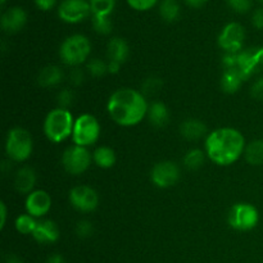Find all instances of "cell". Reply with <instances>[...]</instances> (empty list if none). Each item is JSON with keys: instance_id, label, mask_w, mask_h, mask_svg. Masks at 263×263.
I'll return each mask as SVG.
<instances>
[{"instance_id": "obj_1", "label": "cell", "mask_w": 263, "mask_h": 263, "mask_svg": "<svg viewBox=\"0 0 263 263\" xmlns=\"http://www.w3.org/2000/svg\"><path fill=\"white\" fill-rule=\"evenodd\" d=\"M148 103L140 91L122 87L110 95L107 109L110 118L123 127L139 125L148 115Z\"/></svg>"}, {"instance_id": "obj_2", "label": "cell", "mask_w": 263, "mask_h": 263, "mask_svg": "<svg viewBox=\"0 0 263 263\" xmlns=\"http://www.w3.org/2000/svg\"><path fill=\"white\" fill-rule=\"evenodd\" d=\"M205 153L213 163L230 166L235 163L246 151L244 136L233 127H221L205 138Z\"/></svg>"}, {"instance_id": "obj_3", "label": "cell", "mask_w": 263, "mask_h": 263, "mask_svg": "<svg viewBox=\"0 0 263 263\" xmlns=\"http://www.w3.org/2000/svg\"><path fill=\"white\" fill-rule=\"evenodd\" d=\"M74 120L68 109L55 108L50 110L44 121V133L51 143H62L73 133Z\"/></svg>"}, {"instance_id": "obj_4", "label": "cell", "mask_w": 263, "mask_h": 263, "mask_svg": "<svg viewBox=\"0 0 263 263\" xmlns=\"http://www.w3.org/2000/svg\"><path fill=\"white\" fill-rule=\"evenodd\" d=\"M91 51L90 40L84 35L68 36L59 48V57L66 66L80 67L87 61Z\"/></svg>"}, {"instance_id": "obj_5", "label": "cell", "mask_w": 263, "mask_h": 263, "mask_svg": "<svg viewBox=\"0 0 263 263\" xmlns=\"http://www.w3.org/2000/svg\"><path fill=\"white\" fill-rule=\"evenodd\" d=\"M32 136L26 128L13 127L5 140V153L13 162H25L32 153Z\"/></svg>"}, {"instance_id": "obj_6", "label": "cell", "mask_w": 263, "mask_h": 263, "mask_svg": "<svg viewBox=\"0 0 263 263\" xmlns=\"http://www.w3.org/2000/svg\"><path fill=\"white\" fill-rule=\"evenodd\" d=\"M100 136V125L92 115H82L74 120L72 140L74 145L87 146L92 145L98 141Z\"/></svg>"}, {"instance_id": "obj_7", "label": "cell", "mask_w": 263, "mask_h": 263, "mask_svg": "<svg viewBox=\"0 0 263 263\" xmlns=\"http://www.w3.org/2000/svg\"><path fill=\"white\" fill-rule=\"evenodd\" d=\"M258 210L249 203H236L229 211L228 222L234 230L249 231L258 225Z\"/></svg>"}, {"instance_id": "obj_8", "label": "cell", "mask_w": 263, "mask_h": 263, "mask_svg": "<svg viewBox=\"0 0 263 263\" xmlns=\"http://www.w3.org/2000/svg\"><path fill=\"white\" fill-rule=\"evenodd\" d=\"M92 156L87 148L80 145H72L64 151L62 156V164L68 174L81 175L86 171L91 164Z\"/></svg>"}, {"instance_id": "obj_9", "label": "cell", "mask_w": 263, "mask_h": 263, "mask_svg": "<svg viewBox=\"0 0 263 263\" xmlns=\"http://www.w3.org/2000/svg\"><path fill=\"white\" fill-rule=\"evenodd\" d=\"M246 31L238 22H230L222 28L218 35V45L225 53H239L243 50Z\"/></svg>"}, {"instance_id": "obj_10", "label": "cell", "mask_w": 263, "mask_h": 263, "mask_svg": "<svg viewBox=\"0 0 263 263\" xmlns=\"http://www.w3.org/2000/svg\"><path fill=\"white\" fill-rule=\"evenodd\" d=\"M69 203L74 210L80 212H92L99 204V195L92 187L79 185L69 192Z\"/></svg>"}, {"instance_id": "obj_11", "label": "cell", "mask_w": 263, "mask_h": 263, "mask_svg": "<svg viewBox=\"0 0 263 263\" xmlns=\"http://www.w3.org/2000/svg\"><path fill=\"white\" fill-rule=\"evenodd\" d=\"M180 179V168L171 161L157 163L151 171V180L156 186L167 189L177 184Z\"/></svg>"}, {"instance_id": "obj_12", "label": "cell", "mask_w": 263, "mask_h": 263, "mask_svg": "<svg viewBox=\"0 0 263 263\" xmlns=\"http://www.w3.org/2000/svg\"><path fill=\"white\" fill-rule=\"evenodd\" d=\"M91 13L87 0H63L58 7V15L63 22L79 23Z\"/></svg>"}, {"instance_id": "obj_13", "label": "cell", "mask_w": 263, "mask_h": 263, "mask_svg": "<svg viewBox=\"0 0 263 263\" xmlns=\"http://www.w3.org/2000/svg\"><path fill=\"white\" fill-rule=\"evenodd\" d=\"M51 208V198L45 190H33L26 198V211L32 217L45 216Z\"/></svg>"}, {"instance_id": "obj_14", "label": "cell", "mask_w": 263, "mask_h": 263, "mask_svg": "<svg viewBox=\"0 0 263 263\" xmlns=\"http://www.w3.org/2000/svg\"><path fill=\"white\" fill-rule=\"evenodd\" d=\"M2 28L7 33H15L25 27L27 14L20 7H13L5 10L2 15Z\"/></svg>"}, {"instance_id": "obj_15", "label": "cell", "mask_w": 263, "mask_h": 263, "mask_svg": "<svg viewBox=\"0 0 263 263\" xmlns=\"http://www.w3.org/2000/svg\"><path fill=\"white\" fill-rule=\"evenodd\" d=\"M59 235H61V231H59L58 225L51 220L37 221V225L32 233V238L39 244L55 243L59 239Z\"/></svg>"}, {"instance_id": "obj_16", "label": "cell", "mask_w": 263, "mask_h": 263, "mask_svg": "<svg viewBox=\"0 0 263 263\" xmlns=\"http://www.w3.org/2000/svg\"><path fill=\"white\" fill-rule=\"evenodd\" d=\"M36 185V172L31 167H21L14 175V187L20 194H30Z\"/></svg>"}, {"instance_id": "obj_17", "label": "cell", "mask_w": 263, "mask_h": 263, "mask_svg": "<svg viewBox=\"0 0 263 263\" xmlns=\"http://www.w3.org/2000/svg\"><path fill=\"white\" fill-rule=\"evenodd\" d=\"M207 133V126L197 118H189L185 120L184 122L180 125V134L186 140H199Z\"/></svg>"}, {"instance_id": "obj_18", "label": "cell", "mask_w": 263, "mask_h": 263, "mask_svg": "<svg viewBox=\"0 0 263 263\" xmlns=\"http://www.w3.org/2000/svg\"><path fill=\"white\" fill-rule=\"evenodd\" d=\"M246 81L241 72L236 68L225 69L221 77V89L226 94H235Z\"/></svg>"}, {"instance_id": "obj_19", "label": "cell", "mask_w": 263, "mask_h": 263, "mask_svg": "<svg viewBox=\"0 0 263 263\" xmlns=\"http://www.w3.org/2000/svg\"><path fill=\"white\" fill-rule=\"evenodd\" d=\"M107 55L109 61L118 62V63H125L130 55V48L128 44L121 37L110 39L107 46Z\"/></svg>"}, {"instance_id": "obj_20", "label": "cell", "mask_w": 263, "mask_h": 263, "mask_svg": "<svg viewBox=\"0 0 263 263\" xmlns=\"http://www.w3.org/2000/svg\"><path fill=\"white\" fill-rule=\"evenodd\" d=\"M148 120L152 126L157 128L164 127L170 121V112L166 104L162 102H154L148 108Z\"/></svg>"}, {"instance_id": "obj_21", "label": "cell", "mask_w": 263, "mask_h": 263, "mask_svg": "<svg viewBox=\"0 0 263 263\" xmlns=\"http://www.w3.org/2000/svg\"><path fill=\"white\" fill-rule=\"evenodd\" d=\"M63 80V71L58 66H46L40 71L37 82L43 87H54Z\"/></svg>"}, {"instance_id": "obj_22", "label": "cell", "mask_w": 263, "mask_h": 263, "mask_svg": "<svg viewBox=\"0 0 263 263\" xmlns=\"http://www.w3.org/2000/svg\"><path fill=\"white\" fill-rule=\"evenodd\" d=\"M92 161L100 168H110L116 163V153L109 146H99L92 153Z\"/></svg>"}, {"instance_id": "obj_23", "label": "cell", "mask_w": 263, "mask_h": 263, "mask_svg": "<svg viewBox=\"0 0 263 263\" xmlns=\"http://www.w3.org/2000/svg\"><path fill=\"white\" fill-rule=\"evenodd\" d=\"M244 158L252 166L263 164V140H253L246 146Z\"/></svg>"}, {"instance_id": "obj_24", "label": "cell", "mask_w": 263, "mask_h": 263, "mask_svg": "<svg viewBox=\"0 0 263 263\" xmlns=\"http://www.w3.org/2000/svg\"><path fill=\"white\" fill-rule=\"evenodd\" d=\"M159 14L166 22H175L180 17V5L176 0H162Z\"/></svg>"}, {"instance_id": "obj_25", "label": "cell", "mask_w": 263, "mask_h": 263, "mask_svg": "<svg viewBox=\"0 0 263 263\" xmlns=\"http://www.w3.org/2000/svg\"><path fill=\"white\" fill-rule=\"evenodd\" d=\"M204 159H205L204 152L200 151V149L194 148L186 152V154H185L184 158H182V163H184V166L186 167L187 170L194 171V170L200 168V167L203 166Z\"/></svg>"}, {"instance_id": "obj_26", "label": "cell", "mask_w": 263, "mask_h": 263, "mask_svg": "<svg viewBox=\"0 0 263 263\" xmlns=\"http://www.w3.org/2000/svg\"><path fill=\"white\" fill-rule=\"evenodd\" d=\"M92 17H109L116 5V0H89Z\"/></svg>"}, {"instance_id": "obj_27", "label": "cell", "mask_w": 263, "mask_h": 263, "mask_svg": "<svg viewBox=\"0 0 263 263\" xmlns=\"http://www.w3.org/2000/svg\"><path fill=\"white\" fill-rule=\"evenodd\" d=\"M36 225H37V221L35 220V217L28 215V213L27 215L18 216V217L15 218V222H14L15 230H17L18 233L23 234V235H28V234L32 235Z\"/></svg>"}, {"instance_id": "obj_28", "label": "cell", "mask_w": 263, "mask_h": 263, "mask_svg": "<svg viewBox=\"0 0 263 263\" xmlns=\"http://www.w3.org/2000/svg\"><path fill=\"white\" fill-rule=\"evenodd\" d=\"M162 87H163L162 79L157 76H151L144 80L143 85H141V94L144 97H153V95L158 94L161 91Z\"/></svg>"}, {"instance_id": "obj_29", "label": "cell", "mask_w": 263, "mask_h": 263, "mask_svg": "<svg viewBox=\"0 0 263 263\" xmlns=\"http://www.w3.org/2000/svg\"><path fill=\"white\" fill-rule=\"evenodd\" d=\"M86 69L92 77H102L105 73H108V63H105L103 59L92 58L87 63Z\"/></svg>"}, {"instance_id": "obj_30", "label": "cell", "mask_w": 263, "mask_h": 263, "mask_svg": "<svg viewBox=\"0 0 263 263\" xmlns=\"http://www.w3.org/2000/svg\"><path fill=\"white\" fill-rule=\"evenodd\" d=\"M92 27L99 35H109L113 30L110 17H92Z\"/></svg>"}, {"instance_id": "obj_31", "label": "cell", "mask_w": 263, "mask_h": 263, "mask_svg": "<svg viewBox=\"0 0 263 263\" xmlns=\"http://www.w3.org/2000/svg\"><path fill=\"white\" fill-rule=\"evenodd\" d=\"M74 102V92L71 89H63L58 92L57 95V103H58V108H63V109H68Z\"/></svg>"}, {"instance_id": "obj_32", "label": "cell", "mask_w": 263, "mask_h": 263, "mask_svg": "<svg viewBox=\"0 0 263 263\" xmlns=\"http://www.w3.org/2000/svg\"><path fill=\"white\" fill-rule=\"evenodd\" d=\"M76 234L77 236L81 239L90 238V236L94 234V226H92V223L87 220L79 221L76 225Z\"/></svg>"}, {"instance_id": "obj_33", "label": "cell", "mask_w": 263, "mask_h": 263, "mask_svg": "<svg viewBox=\"0 0 263 263\" xmlns=\"http://www.w3.org/2000/svg\"><path fill=\"white\" fill-rule=\"evenodd\" d=\"M158 0H127L128 5L133 9L139 10V12H144V10H149L157 4Z\"/></svg>"}, {"instance_id": "obj_34", "label": "cell", "mask_w": 263, "mask_h": 263, "mask_svg": "<svg viewBox=\"0 0 263 263\" xmlns=\"http://www.w3.org/2000/svg\"><path fill=\"white\" fill-rule=\"evenodd\" d=\"M229 7L236 13H247L252 7V0H228Z\"/></svg>"}, {"instance_id": "obj_35", "label": "cell", "mask_w": 263, "mask_h": 263, "mask_svg": "<svg viewBox=\"0 0 263 263\" xmlns=\"http://www.w3.org/2000/svg\"><path fill=\"white\" fill-rule=\"evenodd\" d=\"M68 80L69 82H71L72 86H80V85H82V82H84L85 80L84 71H82L80 67H73V68L69 71Z\"/></svg>"}, {"instance_id": "obj_36", "label": "cell", "mask_w": 263, "mask_h": 263, "mask_svg": "<svg viewBox=\"0 0 263 263\" xmlns=\"http://www.w3.org/2000/svg\"><path fill=\"white\" fill-rule=\"evenodd\" d=\"M253 66H254V72L259 73L263 71V46L259 48H253Z\"/></svg>"}, {"instance_id": "obj_37", "label": "cell", "mask_w": 263, "mask_h": 263, "mask_svg": "<svg viewBox=\"0 0 263 263\" xmlns=\"http://www.w3.org/2000/svg\"><path fill=\"white\" fill-rule=\"evenodd\" d=\"M251 95L253 99L263 100V76L253 82L251 87Z\"/></svg>"}, {"instance_id": "obj_38", "label": "cell", "mask_w": 263, "mask_h": 263, "mask_svg": "<svg viewBox=\"0 0 263 263\" xmlns=\"http://www.w3.org/2000/svg\"><path fill=\"white\" fill-rule=\"evenodd\" d=\"M252 23H253V26L257 28V30H263V9L262 8L254 10L253 15H252Z\"/></svg>"}, {"instance_id": "obj_39", "label": "cell", "mask_w": 263, "mask_h": 263, "mask_svg": "<svg viewBox=\"0 0 263 263\" xmlns=\"http://www.w3.org/2000/svg\"><path fill=\"white\" fill-rule=\"evenodd\" d=\"M57 0H35V4L41 10H50L55 5Z\"/></svg>"}, {"instance_id": "obj_40", "label": "cell", "mask_w": 263, "mask_h": 263, "mask_svg": "<svg viewBox=\"0 0 263 263\" xmlns=\"http://www.w3.org/2000/svg\"><path fill=\"white\" fill-rule=\"evenodd\" d=\"M7 215H8L7 205H5L4 202H2L0 203V217H2V220H0V228L2 229H4L5 222H7Z\"/></svg>"}, {"instance_id": "obj_41", "label": "cell", "mask_w": 263, "mask_h": 263, "mask_svg": "<svg viewBox=\"0 0 263 263\" xmlns=\"http://www.w3.org/2000/svg\"><path fill=\"white\" fill-rule=\"evenodd\" d=\"M121 66H122V64L118 63V62L109 61L108 62V73H118V71L121 69Z\"/></svg>"}, {"instance_id": "obj_42", "label": "cell", "mask_w": 263, "mask_h": 263, "mask_svg": "<svg viewBox=\"0 0 263 263\" xmlns=\"http://www.w3.org/2000/svg\"><path fill=\"white\" fill-rule=\"evenodd\" d=\"M207 2L208 0H185V3H186L189 7H193V8L203 7V5H204Z\"/></svg>"}, {"instance_id": "obj_43", "label": "cell", "mask_w": 263, "mask_h": 263, "mask_svg": "<svg viewBox=\"0 0 263 263\" xmlns=\"http://www.w3.org/2000/svg\"><path fill=\"white\" fill-rule=\"evenodd\" d=\"M46 263H66V262H64V258L61 256V254H53V256H50L48 259H46Z\"/></svg>"}, {"instance_id": "obj_44", "label": "cell", "mask_w": 263, "mask_h": 263, "mask_svg": "<svg viewBox=\"0 0 263 263\" xmlns=\"http://www.w3.org/2000/svg\"><path fill=\"white\" fill-rule=\"evenodd\" d=\"M7 263H22L20 261V258H17V257L15 256H8V258H7Z\"/></svg>"}, {"instance_id": "obj_45", "label": "cell", "mask_w": 263, "mask_h": 263, "mask_svg": "<svg viewBox=\"0 0 263 263\" xmlns=\"http://www.w3.org/2000/svg\"><path fill=\"white\" fill-rule=\"evenodd\" d=\"M5 2H7V0H2V7H4V5H5Z\"/></svg>"}, {"instance_id": "obj_46", "label": "cell", "mask_w": 263, "mask_h": 263, "mask_svg": "<svg viewBox=\"0 0 263 263\" xmlns=\"http://www.w3.org/2000/svg\"><path fill=\"white\" fill-rule=\"evenodd\" d=\"M259 2H261V3H263V0H259Z\"/></svg>"}]
</instances>
